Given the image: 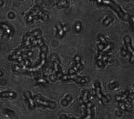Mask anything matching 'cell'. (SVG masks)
<instances>
[{
    "mask_svg": "<svg viewBox=\"0 0 134 119\" xmlns=\"http://www.w3.org/2000/svg\"><path fill=\"white\" fill-rule=\"evenodd\" d=\"M16 96L15 92L11 91H5L0 92V98H14Z\"/></svg>",
    "mask_w": 134,
    "mask_h": 119,
    "instance_id": "8992f818",
    "label": "cell"
},
{
    "mask_svg": "<svg viewBox=\"0 0 134 119\" xmlns=\"http://www.w3.org/2000/svg\"><path fill=\"white\" fill-rule=\"evenodd\" d=\"M96 94L97 96L99 98V100H102L103 102L106 103L109 102V100L107 99V98L106 96L102 95L100 88V85H99V83H96Z\"/></svg>",
    "mask_w": 134,
    "mask_h": 119,
    "instance_id": "277c9868",
    "label": "cell"
},
{
    "mask_svg": "<svg viewBox=\"0 0 134 119\" xmlns=\"http://www.w3.org/2000/svg\"><path fill=\"white\" fill-rule=\"evenodd\" d=\"M35 102L39 105H42V106L46 107V108H49L51 109H54L56 106V104L54 102L50 101V100H44V99L42 98L39 95H37L34 98Z\"/></svg>",
    "mask_w": 134,
    "mask_h": 119,
    "instance_id": "7a4b0ae2",
    "label": "cell"
},
{
    "mask_svg": "<svg viewBox=\"0 0 134 119\" xmlns=\"http://www.w3.org/2000/svg\"><path fill=\"white\" fill-rule=\"evenodd\" d=\"M130 20L131 25H132V26L134 29V16H131L130 18Z\"/></svg>",
    "mask_w": 134,
    "mask_h": 119,
    "instance_id": "ba28073f",
    "label": "cell"
},
{
    "mask_svg": "<svg viewBox=\"0 0 134 119\" xmlns=\"http://www.w3.org/2000/svg\"><path fill=\"white\" fill-rule=\"evenodd\" d=\"M124 42H125L126 49L131 54L130 62L131 63H133L134 62V49L132 46V40H131L130 37L128 36H126V37L124 38Z\"/></svg>",
    "mask_w": 134,
    "mask_h": 119,
    "instance_id": "3957f363",
    "label": "cell"
},
{
    "mask_svg": "<svg viewBox=\"0 0 134 119\" xmlns=\"http://www.w3.org/2000/svg\"><path fill=\"white\" fill-rule=\"evenodd\" d=\"M97 1H98V3H99V4L103 3V5H106L107 6H109L111 8H112L113 10H115L116 12H117V14H119V16L122 19L125 20H128V14L124 13L123 10H122L121 8L120 7V6L117 5L115 2H114L113 0H97Z\"/></svg>",
    "mask_w": 134,
    "mask_h": 119,
    "instance_id": "6da1fadb",
    "label": "cell"
},
{
    "mask_svg": "<svg viewBox=\"0 0 134 119\" xmlns=\"http://www.w3.org/2000/svg\"><path fill=\"white\" fill-rule=\"evenodd\" d=\"M60 119H75V118H71V117H67V116L65 115H61Z\"/></svg>",
    "mask_w": 134,
    "mask_h": 119,
    "instance_id": "9c48e42d",
    "label": "cell"
},
{
    "mask_svg": "<svg viewBox=\"0 0 134 119\" xmlns=\"http://www.w3.org/2000/svg\"><path fill=\"white\" fill-rule=\"evenodd\" d=\"M24 96L26 98V100L27 102V104L29 105V108L31 109H34L35 108V102L33 96H31V92H27L24 94Z\"/></svg>",
    "mask_w": 134,
    "mask_h": 119,
    "instance_id": "5b68a950",
    "label": "cell"
},
{
    "mask_svg": "<svg viewBox=\"0 0 134 119\" xmlns=\"http://www.w3.org/2000/svg\"><path fill=\"white\" fill-rule=\"evenodd\" d=\"M4 113H5V115L7 117H9V118H11V117H13L14 115V111L11 110H9V109H5L4 111Z\"/></svg>",
    "mask_w": 134,
    "mask_h": 119,
    "instance_id": "52a82bcc",
    "label": "cell"
}]
</instances>
